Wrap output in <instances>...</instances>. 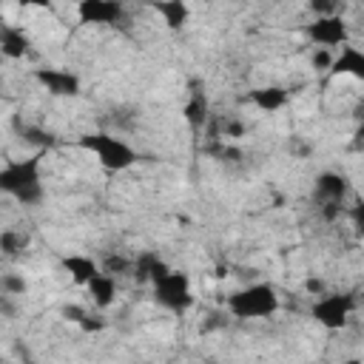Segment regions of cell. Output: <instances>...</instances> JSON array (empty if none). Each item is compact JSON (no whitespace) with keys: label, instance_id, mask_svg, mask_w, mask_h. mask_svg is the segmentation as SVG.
<instances>
[{"label":"cell","instance_id":"d6986e66","mask_svg":"<svg viewBox=\"0 0 364 364\" xmlns=\"http://www.w3.org/2000/svg\"><path fill=\"white\" fill-rule=\"evenodd\" d=\"M26 290H28V282L23 279V273H3V276H0V293H3V296L17 299V296H23Z\"/></svg>","mask_w":364,"mask_h":364},{"label":"cell","instance_id":"cb8c5ba5","mask_svg":"<svg viewBox=\"0 0 364 364\" xmlns=\"http://www.w3.org/2000/svg\"><path fill=\"white\" fill-rule=\"evenodd\" d=\"M60 313H63V318H68V321L80 324V318H82L88 310H85L82 304H63V310H60Z\"/></svg>","mask_w":364,"mask_h":364},{"label":"cell","instance_id":"52a82bcc","mask_svg":"<svg viewBox=\"0 0 364 364\" xmlns=\"http://www.w3.org/2000/svg\"><path fill=\"white\" fill-rule=\"evenodd\" d=\"M125 20L122 0H77V23L80 26H117Z\"/></svg>","mask_w":364,"mask_h":364},{"label":"cell","instance_id":"6da1fadb","mask_svg":"<svg viewBox=\"0 0 364 364\" xmlns=\"http://www.w3.org/2000/svg\"><path fill=\"white\" fill-rule=\"evenodd\" d=\"M43 159H46V151L40 148L28 156L6 159L0 165V196H9L23 208H37L46 196Z\"/></svg>","mask_w":364,"mask_h":364},{"label":"cell","instance_id":"9c48e42d","mask_svg":"<svg viewBox=\"0 0 364 364\" xmlns=\"http://www.w3.org/2000/svg\"><path fill=\"white\" fill-rule=\"evenodd\" d=\"M330 77H353V80H364V51L353 43L338 46V54H333L330 65H327Z\"/></svg>","mask_w":364,"mask_h":364},{"label":"cell","instance_id":"8992f818","mask_svg":"<svg viewBox=\"0 0 364 364\" xmlns=\"http://www.w3.org/2000/svg\"><path fill=\"white\" fill-rule=\"evenodd\" d=\"M304 37L316 46V48H338L344 43H350V23L336 11V14H324V17H313L304 26Z\"/></svg>","mask_w":364,"mask_h":364},{"label":"cell","instance_id":"d4e9b609","mask_svg":"<svg viewBox=\"0 0 364 364\" xmlns=\"http://www.w3.org/2000/svg\"><path fill=\"white\" fill-rule=\"evenodd\" d=\"M327 51H330V48H318V51L310 57V65H313L316 71H327V65H330V60H333Z\"/></svg>","mask_w":364,"mask_h":364},{"label":"cell","instance_id":"4316f807","mask_svg":"<svg viewBox=\"0 0 364 364\" xmlns=\"http://www.w3.org/2000/svg\"><path fill=\"white\" fill-rule=\"evenodd\" d=\"M304 290H307L310 296H321V293L327 290V282H324V279H316V276H310V279L304 282Z\"/></svg>","mask_w":364,"mask_h":364},{"label":"cell","instance_id":"4fadbf2b","mask_svg":"<svg viewBox=\"0 0 364 364\" xmlns=\"http://www.w3.org/2000/svg\"><path fill=\"white\" fill-rule=\"evenodd\" d=\"M85 290H88L91 304H94L97 310H108V307L117 301V293H119V287H117V276L100 270V273L85 284Z\"/></svg>","mask_w":364,"mask_h":364},{"label":"cell","instance_id":"ba28073f","mask_svg":"<svg viewBox=\"0 0 364 364\" xmlns=\"http://www.w3.org/2000/svg\"><path fill=\"white\" fill-rule=\"evenodd\" d=\"M34 80L40 82V88L51 97H77L82 91V82L74 71L60 68V65H43L34 68Z\"/></svg>","mask_w":364,"mask_h":364},{"label":"cell","instance_id":"ffe728a7","mask_svg":"<svg viewBox=\"0 0 364 364\" xmlns=\"http://www.w3.org/2000/svg\"><path fill=\"white\" fill-rule=\"evenodd\" d=\"M208 151H210L216 159H222V162H236V159L242 156V151L233 148V145H228V142H216V145H210Z\"/></svg>","mask_w":364,"mask_h":364},{"label":"cell","instance_id":"5b68a950","mask_svg":"<svg viewBox=\"0 0 364 364\" xmlns=\"http://www.w3.org/2000/svg\"><path fill=\"white\" fill-rule=\"evenodd\" d=\"M355 307H358V299L353 293H327L324 290L321 296H316V301L310 307V318L316 324H321L324 330L336 333L350 324Z\"/></svg>","mask_w":364,"mask_h":364},{"label":"cell","instance_id":"9a60e30c","mask_svg":"<svg viewBox=\"0 0 364 364\" xmlns=\"http://www.w3.org/2000/svg\"><path fill=\"white\" fill-rule=\"evenodd\" d=\"M154 9L162 17L165 28H171V31H182L188 26V20H191L188 0H154Z\"/></svg>","mask_w":364,"mask_h":364},{"label":"cell","instance_id":"2e32d148","mask_svg":"<svg viewBox=\"0 0 364 364\" xmlns=\"http://www.w3.org/2000/svg\"><path fill=\"white\" fill-rule=\"evenodd\" d=\"M182 117L188 119V125H191L193 131L205 128V122H208V117H210L208 97H205V94H199V91H193V94L188 97V102L182 105Z\"/></svg>","mask_w":364,"mask_h":364},{"label":"cell","instance_id":"8fae6325","mask_svg":"<svg viewBox=\"0 0 364 364\" xmlns=\"http://www.w3.org/2000/svg\"><path fill=\"white\" fill-rule=\"evenodd\" d=\"M247 102L264 114H276L282 111L287 102H290V91L284 85H259V88H250L247 91Z\"/></svg>","mask_w":364,"mask_h":364},{"label":"cell","instance_id":"44dd1931","mask_svg":"<svg viewBox=\"0 0 364 364\" xmlns=\"http://www.w3.org/2000/svg\"><path fill=\"white\" fill-rule=\"evenodd\" d=\"M307 9H310L313 17L336 14V11H338V0H307Z\"/></svg>","mask_w":364,"mask_h":364},{"label":"cell","instance_id":"83f0119b","mask_svg":"<svg viewBox=\"0 0 364 364\" xmlns=\"http://www.w3.org/2000/svg\"><path fill=\"white\" fill-rule=\"evenodd\" d=\"M23 9H48L51 0H17Z\"/></svg>","mask_w":364,"mask_h":364},{"label":"cell","instance_id":"7c38bea8","mask_svg":"<svg viewBox=\"0 0 364 364\" xmlns=\"http://www.w3.org/2000/svg\"><path fill=\"white\" fill-rule=\"evenodd\" d=\"M63 270L68 273V279L80 287H85L102 267H100V259L88 256V253H68L63 256Z\"/></svg>","mask_w":364,"mask_h":364},{"label":"cell","instance_id":"3957f363","mask_svg":"<svg viewBox=\"0 0 364 364\" xmlns=\"http://www.w3.org/2000/svg\"><path fill=\"white\" fill-rule=\"evenodd\" d=\"M225 307L233 318H242V321L270 318L279 310V293L270 282H253V284H245V287L233 290L228 296Z\"/></svg>","mask_w":364,"mask_h":364},{"label":"cell","instance_id":"484cf974","mask_svg":"<svg viewBox=\"0 0 364 364\" xmlns=\"http://www.w3.org/2000/svg\"><path fill=\"white\" fill-rule=\"evenodd\" d=\"M222 136H225V139H239V136H245V122H239V119H230V122H225V131H222Z\"/></svg>","mask_w":364,"mask_h":364},{"label":"cell","instance_id":"5bb4252c","mask_svg":"<svg viewBox=\"0 0 364 364\" xmlns=\"http://www.w3.org/2000/svg\"><path fill=\"white\" fill-rule=\"evenodd\" d=\"M316 193L324 202H344V196L350 193V182L338 171H321L316 176Z\"/></svg>","mask_w":364,"mask_h":364},{"label":"cell","instance_id":"7a4b0ae2","mask_svg":"<svg viewBox=\"0 0 364 364\" xmlns=\"http://www.w3.org/2000/svg\"><path fill=\"white\" fill-rule=\"evenodd\" d=\"M77 145L88 154H94L97 165L108 173H122L128 168H134L139 162V151L122 139V136H114L108 131H91V134H82L77 139Z\"/></svg>","mask_w":364,"mask_h":364},{"label":"cell","instance_id":"7402d4cb","mask_svg":"<svg viewBox=\"0 0 364 364\" xmlns=\"http://www.w3.org/2000/svg\"><path fill=\"white\" fill-rule=\"evenodd\" d=\"M100 267L105 270V273H125V270H131V262L128 259H122V256H108L105 262H100Z\"/></svg>","mask_w":364,"mask_h":364},{"label":"cell","instance_id":"603a6c76","mask_svg":"<svg viewBox=\"0 0 364 364\" xmlns=\"http://www.w3.org/2000/svg\"><path fill=\"white\" fill-rule=\"evenodd\" d=\"M105 324H108V321H105L102 316H88V313H85V316L80 318V327H82L85 333H100Z\"/></svg>","mask_w":364,"mask_h":364},{"label":"cell","instance_id":"30bf717a","mask_svg":"<svg viewBox=\"0 0 364 364\" xmlns=\"http://www.w3.org/2000/svg\"><path fill=\"white\" fill-rule=\"evenodd\" d=\"M31 51V37L26 34L23 26L0 23V54L6 60H23Z\"/></svg>","mask_w":364,"mask_h":364},{"label":"cell","instance_id":"ac0fdd59","mask_svg":"<svg viewBox=\"0 0 364 364\" xmlns=\"http://www.w3.org/2000/svg\"><path fill=\"white\" fill-rule=\"evenodd\" d=\"M131 267L136 270V276L139 279H145V282H156L165 270H168V264L156 256V253H142L136 262H131Z\"/></svg>","mask_w":364,"mask_h":364},{"label":"cell","instance_id":"e0dca14e","mask_svg":"<svg viewBox=\"0 0 364 364\" xmlns=\"http://www.w3.org/2000/svg\"><path fill=\"white\" fill-rule=\"evenodd\" d=\"M28 245H31L28 233H23L17 228H3L0 230V253L3 256H20V253L28 250Z\"/></svg>","mask_w":364,"mask_h":364},{"label":"cell","instance_id":"277c9868","mask_svg":"<svg viewBox=\"0 0 364 364\" xmlns=\"http://www.w3.org/2000/svg\"><path fill=\"white\" fill-rule=\"evenodd\" d=\"M151 287H154V301L168 313L182 316L193 307V287H191V276L185 270L168 267L156 282H151Z\"/></svg>","mask_w":364,"mask_h":364}]
</instances>
